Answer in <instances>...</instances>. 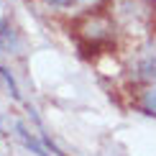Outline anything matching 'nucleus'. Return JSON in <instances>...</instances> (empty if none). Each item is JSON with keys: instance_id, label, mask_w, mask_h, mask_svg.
I'll use <instances>...</instances> for the list:
<instances>
[{"instance_id": "f257e3e1", "label": "nucleus", "mask_w": 156, "mask_h": 156, "mask_svg": "<svg viewBox=\"0 0 156 156\" xmlns=\"http://www.w3.org/2000/svg\"><path fill=\"white\" fill-rule=\"evenodd\" d=\"M138 74H141V80H144V82H148V84H154V87H156V51H154V54H148L146 59L141 62Z\"/></svg>"}, {"instance_id": "f03ea898", "label": "nucleus", "mask_w": 156, "mask_h": 156, "mask_svg": "<svg viewBox=\"0 0 156 156\" xmlns=\"http://www.w3.org/2000/svg\"><path fill=\"white\" fill-rule=\"evenodd\" d=\"M141 108H144L148 115H156V87H148L144 92V97H141Z\"/></svg>"}, {"instance_id": "7ed1b4c3", "label": "nucleus", "mask_w": 156, "mask_h": 156, "mask_svg": "<svg viewBox=\"0 0 156 156\" xmlns=\"http://www.w3.org/2000/svg\"><path fill=\"white\" fill-rule=\"evenodd\" d=\"M18 136H21V138H23V144H26V146H28V148H34V151H36L38 156H49V154H46V148H44L41 144H36V141H34V138H31V136H28V133H26V131H23V128H21V126H18Z\"/></svg>"}, {"instance_id": "20e7f679", "label": "nucleus", "mask_w": 156, "mask_h": 156, "mask_svg": "<svg viewBox=\"0 0 156 156\" xmlns=\"http://www.w3.org/2000/svg\"><path fill=\"white\" fill-rule=\"evenodd\" d=\"M49 5H56V8H72V5L82 3V0H46Z\"/></svg>"}]
</instances>
